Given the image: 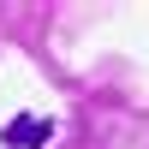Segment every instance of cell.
<instances>
[{
    "instance_id": "1",
    "label": "cell",
    "mask_w": 149,
    "mask_h": 149,
    "mask_svg": "<svg viewBox=\"0 0 149 149\" xmlns=\"http://www.w3.org/2000/svg\"><path fill=\"white\" fill-rule=\"evenodd\" d=\"M48 137H54V125H48V119H36V113L6 119V131H0V143H6V149H42Z\"/></svg>"
}]
</instances>
